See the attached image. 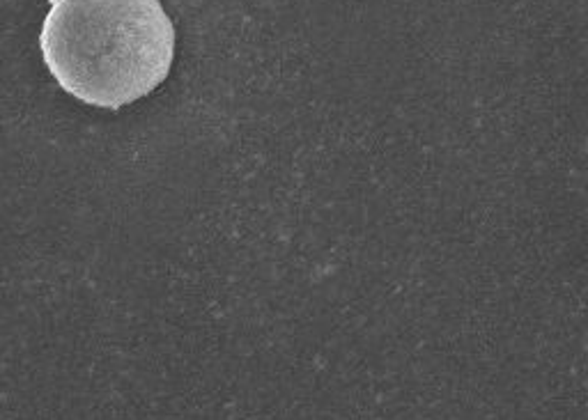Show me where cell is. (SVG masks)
Here are the masks:
<instances>
[{
  "label": "cell",
  "mask_w": 588,
  "mask_h": 420,
  "mask_svg": "<svg viewBox=\"0 0 588 420\" xmlns=\"http://www.w3.org/2000/svg\"><path fill=\"white\" fill-rule=\"evenodd\" d=\"M39 46L65 92L117 111L170 74L175 28L158 0H48Z\"/></svg>",
  "instance_id": "6da1fadb"
}]
</instances>
